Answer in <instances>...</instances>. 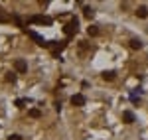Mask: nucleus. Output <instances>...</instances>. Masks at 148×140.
Here are the masks:
<instances>
[{
    "label": "nucleus",
    "mask_w": 148,
    "mask_h": 140,
    "mask_svg": "<svg viewBox=\"0 0 148 140\" xmlns=\"http://www.w3.org/2000/svg\"><path fill=\"white\" fill-rule=\"evenodd\" d=\"M71 105H75V107H83V105H85V95H81V93L73 95V97H71Z\"/></svg>",
    "instance_id": "f257e3e1"
},
{
    "label": "nucleus",
    "mask_w": 148,
    "mask_h": 140,
    "mask_svg": "<svg viewBox=\"0 0 148 140\" xmlns=\"http://www.w3.org/2000/svg\"><path fill=\"white\" fill-rule=\"evenodd\" d=\"M77 26H79V22H77V18H73V20H71V22L67 24V28H65V34H67V36L75 34V32H77Z\"/></svg>",
    "instance_id": "f03ea898"
},
{
    "label": "nucleus",
    "mask_w": 148,
    "mask_h": 140,
    "mask_svg": "<svg viewBox=\"0 0 148 140\" xmlns=\"http://www.w3.org/2000/svg\"><path fill=\"white\" fill-rule=\"evenodd\" d=\"M14 67H16L18 73H26V71H28V63H26L24 59H16V61H14Z\"/></svg>",
    "instance_id": "7ed1b4c3"
},
{
    "label": "nucleus",
    "mask_w": 148,
    "mask_h": 140,
    "mask_svg": "<svg viewBox=\"0 0 148 140\" xmlns=\"http://www.w3.org/2000/svg\"><path fill=\"white\" fill-rule=\"evenodd\" d=\"M30 22H34V24H51V18H46V16H34V18H30Z\"/></svg>",
    "instance_id": "20e7f679"
},
{
    "label": "nucleus",
    "mask_w": 148,
    "mask_h": 140,
    "mask_svg": "<svg viewBox=\"0 0 148 140\" xmlns=\"http://www.w3.org/2000/svg\"><path fill=\"white\" fill-rule=\"evenodd\" d=\"M123 120H125L126 124H130V122H134V115H132L130 111H125V113H123Z\"/></svg>",
    "instance_id": "39448f33"
},
{
    "label": "nucleus",
    "mask_w": 148,
    "mask_h": 140,
    "mask_svg": "<svg viewBox=\"0 0 148 140\" xmlns=\"http://www.w3.org/2000/svg\"><path fill=\"white\" fill-rule=\"evenodd\" d=\"M134 14H136L138 18H148V8H146V6H140Z\"/></svg>",
    "instance_id": "423d86ee"
},
{
    "label": "nucleus",
    "mask_w": 148,
    "mask_h": 140,
    "mask_svg": "<svg viewBox=\"0 0 148 140\" xmlns=\"http://www.w3.org/2000/svg\"><path fill=\"white\" fill-rule=\"evenodd\" d=\"M128 44H130V49H140V47H142V42H140V40H136V38H132Z\"/></svg>",
    "instance_id": "0eeeda50"
},
{
    "label": "nucleus",
    "mask_w": 148,
    "mask_h": 140,
    "mask_svg": "<svg viewBox=\"0 0 148 140\" xmlns=\"http://www.w3.org/2000/svg\"><path fill=\"white\" fill-rule=\"evenodd\" d=\"M103 79H105V81H113L114 79V71H105V73H103Z\"/></svg>",
    "instance_id": "6e6552de"
},
{
    "label": "nucleus",
    "mask_w": 148,
    "mask_h": 140,
    "mask_svg": "<svg viewBox=\"0 0 148 140\" xmlns=\"http://www.w3.org/2000/svg\"><path fill=\"white\" fill-rule=\"evenodd\" d=\"M83 14H85V18H93L95 10H93V8H89V6H85V8H83Z\"/></svg>",
    "instance_id": "1a4fd4ad"
},
{
    "label": "nucleus",
    "mask_w": 148,
    "mask_h": 140,
    "mask_svg": "<svg viewBox=\"0 0 148 140\" xmlns=\"http://www.w3.org/2000/svg\"><path fill=\"white\" fill-rule=\"evenodd\" d=\"M87 34L89 36H97L99 34V28H97V26H89V28H87Z\"/></svg>",
    "instance_id": "9d476101"
},
{
    "label": "nucleus",
    "mask_w": 148,
    "mask_h": 140,
    "mask_svg": "<svg viewBox=\"0 0 148 140\" xmlns=\"http://www.w3.org/2000/svg\"><path fill=\"white\" fill-rule=\"evenodd\" d=\"M28 115H30V117H32V118H40V117H42V113H40L38 109H32V111H30Z\"/></svg>",
    "instance_id": "9b49d317"
},
{
    "label": "nucleus",
    "mask_w": 148,
    "mask_h": 140,
    "mask_svg": "<svg viewBox=\"0 0 148 140\" xmlns=\"http://www.w3.org/2000/svg\"><path fill=\"white\" fill-rule=\"evenodd\" d=\"M6 81H16V73H14V71H10V73H6Z\"/></svg>",
    "instance_id": "f8f14e48"
},
{
    "label": "nucleus",
    "mask_w": 148,
    "mask_h": 140,
    "mask_svg": "<svg viewBox=\"0 0 148 140\" xmlns=\"http://www.w3.org/2000/svg\"><path fill=\"white\" fill-rule=\"evenodd\" d=\"M26 105V99H18V101H16V107H24Z\"/></svg>",
    "instance_id": "ddd939ff"
},
{
    "label": "nucleus",
    "mask_w": 148,
    "mask_h": 140,
    "mask_svg": "<svg viewBox=\"0 0 148 140\" xmlns=\"http://www.w3.org/2000/svg\"><path fill=\"white\" fill-rule=\"evenodd\" d=\"M8 140H22V136L20 134H12V136H8Z\"/></svg>",
    "instance_id": "4468645a"
},
{
    "label": "nucleus",
    "mask_w": 148,
    "mask_h": 140,
    "mask_svg": "<svg viewBox=\"0 0 148 140\" xmlns=\"http://www.w3.org/2000/svg\"><path fill=\"white\" fill-rule=\"evenodd\" d=\"M0 14H2V10H0Z\"/></svg>",
    "instance_id": "2eb2a0df"
}]
</instances>
